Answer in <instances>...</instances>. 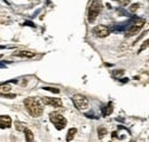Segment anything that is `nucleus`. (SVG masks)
<instances>
[{
	"label": "nucleus",
	"mask_w": 149,
	"mask_h": 142,
	"mask_svg": "<svg viewBox=\"0 0 149 142\" xmlns=\"http://www.w3.org/2000/svg\"><path fill=\"white\" fill-rule=\"evenodd\" d=\"M76 133H77V128H74H74H70V129L68 131V134H67V141H71L74 138Z\"/></svg>",
	"instance_id": "9b49d317"
},
{
	"label": "nucleus",
	"mask_w": 149,
	"mask_h": 142,
	"mask_svg": "<svg viewBox=\"0 0 149 142\" xmlns=\"http://www.w3.org/2000/svg\"><path fill=\"white\" fill-rule=\"evenodd\" d=\"M148 47H149V39L148 40H146V41H143V44L141 45V47H140L139 52H142L143 49H146V48H148Z\"/></svg>",
	"instance_id": "dca6fc26"
},
{
	"label": "nucleus",
	"mask_w": 149,
	"mask_h": 142,
	"mask_svg": "<svg viewBox=\"0 0 149 142\" xmlns=\"http://www.w3.org/2000/svg\"><path fill=\"white\" fill-rule=\"evenodd\" d=\"M12 90V86L9 84H2L0 85V93H9Z\"/></svg>",
	"instance_id": "f8f14e48"
},
{
	"label": "nucleus",
	"mask_w": 149,
	"mask_h": 142,
	"mask_svg": "<svg viewBox=\"0 0 149 142\" xmlns=\"http://www.w3.org/2000/svg\"><path fill=\"white\" fill-rule=\"evenodd\" d=\"M112 110H113V106H112V103L110 102L108 106H107V108H106V110H104V116H109L110 113L112 112Z\"/></svg>",
	"instance_id": "ddd939ff"
},
{
	"label": "nucleus",
	"mask_w": 149,
	"mask_h": 142,
	"mask_svg": "<svg viewBox=\"0 0 149 142\" xmlns=\"http://www.w3.org/2000/svg\"><path fill=\"white\" fill-rule=\"evenodd\" d=\"M143 24H145V19H139V21H136V22L131 26L130 29L127 30V32H126V37L135 36L139 31H140V29L143 26Z\"/></svg>",
	"instance_id": "0eeeda50"
},
{
	"label": "nucleus",
	"mask_w": 149,
	"mask_h": 142,
	"mask_svg": "<svg viewBox=\"0 0 149 142\" xmlns=\"http://www.w3.org/2000/svg\"><path fill=\"white\" fill-rule=\"evenodd\" d=\"M122 6H126V5H129V2H130V0H117Z\"/></svg>",
	"instance_id": "a211bd4d"
},
{
	"label": "nucleus",
	"mask_w": 149,
	"mask_h": 142,
	"mask_svg": "<svg viewBox=\"0 0 149 142\" xmlns=\"http://www.w3.org/2000/svg\"><path fill=\"white\" fill-rule=\"evenodd\" d=\"M97 133H99V138H100V139H102V138L107 134V129H106L104 127H99Z\"/></svg>",
	"instance_id": "4468645a"
},
{
	"label": "nucleus",
	"mask_w": 149,
	"mask_h": 142,
	"mask_svg": "<svg viewBox=\"0 0 149 142\" xmlns=\"http://www.w3.org/2000/svg\"><path fill=\"white\" fill-rule=\"evenodd\" d=\"M123 73H124V70L115 71V72H113V76H115V77H119V76H122Z\"/></svg>",
	"instance_id": "6ab92c4d"
},
{
	"label": "nucleus",
	"mask_w": 149,
	"mask_h": 142,
	"mask_svg": "<svg viewBox=\"0 0 149 142\" xmlns=\"http://www.w3.org/2000/svg\"><path fill=\"white\" fill-rule=\"evenodd\" d=\"M13 55H15V56H19V57L31 58V57H33V56L36 55V53H33V52H29V51H19V52L13 53Z\"/></svg>",
	"instance_id": "1a4fd4ad"
},
{
	"label": "nucleus",
	"mask_w": 149,
	"mask_h": 142,
	"mask_svg": "<svg viewBox=\"0 0 149 142\" xmlns=\"http://www.w3.org/2000/svg\"><path fill=\"white\" fill-rule=\"evenodd\" d=\"M24 106H25V109L28 110V112L37 118V117H40L42 115V106H41V103L40 101L36 99V97H28L24 100Z\"/></svg>",
	"instance_id": "f257e3e1"
},
{
	"label": "nucleus",
	"mask_w": 149,
	"mask_h": 142,
	"mask_svg": "<svg viewBox=\"0 0 149 142\" xmlns=\"http://www.w3.org/2000/svg\"><path fill=\"white\" fill-rule=\"evenodd\" d=\"M138 8H139V5H138V3H134V5H132V7L130 8V10L131 12H135Z\"/></svg>",
	"instance_id": "aec40b11"
},
{
	"label": "nucleus",
	"mask_w": 149,
	"mask_h": 142,
	"mask_svg": "<svg viewBox=\"0 0 149 142\" xmlns=\"http://www.w3.org/2000/svg\"><path fill=\"white\" fill-rule=\"evenodd\" d=\"M12 126V118L9 116H0V128H9Z\"/></svg>",
	"instance_id": "6e6552de"
},
{
	"label": "nucleus",
	"mask_w": 149,
	"mask_h": 142,
	"mask_svg": "<svg viewBox=\"0 0 149 142\" xmlns=\"http://www.w3.org/2000/svg\"><path fill=\"white\" fill-rule=\"evenodd\" d=\"M1 57H2V54H0V58H1Z\"/></svg>",
	"instance_id": "412c9836"
},
{
	"label": "nucleus",
	"mask_w": 149,
	"mask_h": 142,
	"mask_svg": "<svg viewBox=\"0 0 149 142\" xmlns=\"http://www.w3.org/2000/svg\"><path fill=\"white\" fill-rule=\"evenodd\" d=\"M101 10H102V2L99 0H94L88 8V21L93 23L99 16V14L101 13Z\"/></svg>",
	"instance_id": "f03ea898"
},
{
	"label": "nucleus",
	"mask_w": 149,
	"mask_h": 142,
	"mask_svg": "<svg viewBox=\"0 0 149 142\" xmlns=\"http://www.w3.org/2000/svg\"><path fill=\"white\" fill-rule=\"evenodd\" d=\"M24 135H25V140H26V141H33V140H35L33 133H32L29 128H25V129H24Z\"/></svg>",
	"instance_id": "9d476101"
},
{
	"label": "nucleus",
	"mask_w": 149,
	"mask_h": 142,
	"mask_svg": "<svg viewBox=\"0 0 149 142\" xmlns=\"http://www.w3.org/2000/svg\"><path fill=\"white\" fill-rule=\"evenodd\" d=\"M49 120L54 124V126L56 127V129H63L67 126V119L60 113V112H51L49 113Z\"/></svg>",
	"instance_id": "7ed1b4c3"
},
{
	"label": "nucleus",
	"mask_w": 149,
	"mask_h": 142,
	"mask_svg": "<svg viewBox=\"0 0 149 142\" xmlns=\"http://www.w3.org/2000/svg\"><path fill=\"white\" fill-rule=\"evenodd\" d=\"M15 128H16L19 132H24V129H25L26 127L24 126V124H22V123H19V122H16V123H15Z\"/></svg>",
	"instance_id": "2eb2a0df"
},
{
	"label": "nucleus",
	"mask_w": 149,
	"mask_h": 142,
	"mask_svg": "<svg viewBox=\"0 0 149 142\" xmlns=\"http://www.w3.org/2000/svg\"><path fill=\"white\" fill-rule=\"evenodd\" d=\"M92 32H93V35L95 36V37L104 38V37H108V36L110 35V29H109L108 26H106V25L100 24V25L94 26Z\"/></svg>",
	"instance_id": "39448f33"
},
{
	"label": "nucleus",
	"mask_w": 149,
	"mask_h": 142,
	"mask_svg": "<svg viewBox=\"0 0 149 142\" xmlns=\"http://www.w3.org/2000/svg\"><path fill=\"white\" fill-rule=\"evenodd\" d=\"M72 101H74V104L76 106V108L79 109V110H86L88 108V100H87V97H85L81 94L74 95Z\"/></svg>",
	"instance_id": "20e7f679"
},
{
	"label": "nucleus",
	"mask_w": 149,
	"mask_h": 142,
	"mask_svg": "<svg viewBox=\"0 0 149 142\" xmlns=\"http://www.w3.org/2000/svg\"><path fill=\"white\" fill-rule=\"evenodd\" d=\"M41 102L44 104H46V106H54V108H61V106H63L62 100L58 99V97H46L45 96V97L41 99Z\"/></svg>",
	"instance_id": "423d86ee"
},
{
	"label": "nucleus",
	"mask_w": 149,
	"mask_h": 142,
	"mask_svg": "<svg viewBox=\"0 0 149 142\" xmlns=\"http://www.w3.org/2000/svg\"><path fill=\"white\" fill-rule=\"evenodd\" d=\"M44 89H46V90H49V92H53V93H55V94L60 93V89L54 88V87H44Z\"/></svg>",
	"instance_id": "f3484780"
}]
</instances>
